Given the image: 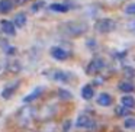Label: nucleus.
<instances>
[{
  "instance_id": "20e7f679",
  "label": "nucleus",
  "mask_w": 135,
  "mask_h": 132,
  "mask_svg": "<svg viewBox=\"0 0 135 132\" xmlns=\"http://www.w3.org/2000/svg\"><path fill=\"white\" fill-rule=\"evenodd\" d=\"M76 126L81 129H91L94 128V120L89 115H80L76 120Z\"/></svg>"
},
{
  "instance_id": "f03ea898",
  "label": "nucleus",
  "mask_w": 135,
  "mask_h": 132,
  "mask_svg": "<svg viewBox=\"0 0 135 132\" xmlns=\"http://www.w3.org/2000/svg\"><path fill=\"white\" fill-rule=\"evenodd\" d=\"M62 29H64V32L70 36H80V35L84 33L86 25L77 23V22H70V23H65L64 26H62Z\"/></svg>"
},
{
  "instance_id": "5701e85b",
  "label": "nucleus",
  "mask_w": 135,
  "mask_h": 132,
  "mask_svg": "<svg viewBox=\"0 0 135 132\" xmlns=\"http://www.w3.org/2000/svg\"><path fill=\"white\" fill-rule=\"evenodd\" d=\"M70 120H67V122H65L64 123V126H62V131H64V132H68V129H70Z\"/></svg>"
},
{
  "instance_id": "b1692460",
  "label": "nucleus",
  "mask_w": 135,
  "mask_h": 132,
  "mask_svg": "<svg viewBox=\"0 0 135 132\" xmlns=\"http://www.w3.org/2000/svg\"><path fill=\"white\" fill-rule=\"evenodd\" d=\"M128 28H129V31H135V21H132V22H129V25H128Z\"/></svg>"
},
{
  "instance_id": "4468645a",
  "label": "nucleus",
  "mask_w": 135,
  "mask_h": 132,
  "mask_svg": "<svg viewBox=\"0 0 135 132\" xmlns=\"http://www.w3.org/2000/svg\"><path fill=\"white\" fill-rule=\"evenodd\" d=\"M118 90L123 91V93H132V91L135 90L134 84L129 81H120L119 84H118Z\"/></svg>"
},
{
  "instance_id": "ddd939ff",
  "label": "nucleus",
  "mask_w": 135,
  "mask_h": 132,
  "mask_svg": "<svg viewBox=\"0 0 135 132\" xmlns=\"http://www.w3.org/2000/svg\"><path fill=\"white\" fill-rule=\"evenodd\" d=\"M26 15L25 13H18V15H15V18H13V23L16 25V28H23L25 25H26Z\"/></svg>"
},
{
  "instance_id": "39448f33",
  "label": "nucleus",
  "mask_w": 135,
  "mask_h": 132,
  "mask_svg": "<svg viewBox=\"0 0 135 132\" xmlns=\"http://www.w3.org/2000/svg\"><path fill=\"white\" fill-rule=\"evenodd\" d=\"M0 31H2L4 35L13 36V35H16V25L10 21H2L0 22Z\"/></svg>"
},
{
  "instance_id": "412c9836",
  "label": "nucleus",
  "mask_w": 135,
  "mask_h": 132,
  "mask_svg": "<svg viewBox=\"0 0 135 132\" xmlns=\"http://www.w3.org/2000/svg\"><path fill=\"white\" fill-rule=\"evenodd\" d=\"M125 13L126 15H135V3H131L125 7Z\"/></svg>"
},
{
  "instance_id": "dca6fc26",
  "label": "nucleus",
  "mask_w": 135,
  "mask_h": 132,
  "mask_svg": "<svg viewBox=\"0 0 135 132\" xmlns=\"http://www.w3.org/2000/svg\"><path fill=\"white\" fill-rule=\"evenodd\" d=\"M50 9L52 10V12H57V13H65L70 10V7L67 6V4H62V3H52L50 6Z\"/></svg>"
},
{
  "instance_id": "0eeeda50",
  "label": "nucleus",
  "mask_w": 135,
  "mask_h": 132,
  "mask_svg": "<svg viewBox=\"0 0 135 132\" xmlns=\"http://www.w3.org/2000/svg\"><path fill=\"white\" fill-rule=\"evenodd\" d=\"M51 79L55 80V81H60V83H68L70 81V74L65 73V71H60V70H54L50 73Z\"/></svg>"
},
{
  "instance_id": "9b49d317",
  "label": "nucleus",
  "mask_w": 135,
  "mask_h": 132,
  "mask_svg": "<svg viewBox=\"0 0 135 132\" xmlns=\"http://www.w3.org/2000/svg\"><path fill=\"white\" fill-rule=\"evenodd\" d=\"M12 9H13L12 0H0V13L6 15V13L12 12Z\"/></svg>"
},
{
  "instance_id": "9d476101",
  "label": "nucleus",
  "mask_w": 135,
  "mask_h": 132,
  "mask_svg": "<svg viewBox=\"0 0 135 132\" xmlns=\"http://www.w3.org/2000/svg\"><path fill=\"white\" fill-rule=\"evenodd\" d=\"M18 86H19V81H15V83H12V84L6 86L4 90L2 91V97H3V99H9V97H12V94L16 91V87H18Z\"/></svg>"
},
{
  "instance_id": "1a4fd4ad",
  "label": "nucleus",
  "mask_w": 135,
  "mask_h": 132,
  "mask_svg": "<svg viewBox=\"0 0 135 132\" xmlns=\"http://www.w3.org/2000/svg\"><path fill=\"white\" fill-rule=\"evenodd\" d=\"M42 91H44V87H41V86H39V87H36V89H33L32 93H29L28 96H25V97H23V102H25V103H31V102H33L35 99H38V97L41 96Z\"/></svg>"
},
{
  "instance_id": "423d86ee",
  "label": "nucleus",
  "mask_w": 135,
  "mask_h": 132,
  "mask_svg": "<svg viewBox=\"0 0 135 132\" xmlns=\"http://www.w3.org/2000/svg\"><path fill=\"white\" fill-rule=\"evenodd\" d=\"M50 52H51V57L55 58V60H58V61H64V60L68 58V52L61 47H52Z\"/></svg>"
},
{
  "instance_id": "aec40b11",
  "label": "nucleus",
  "mask_w": 135,
  "mask_h": 132,
  "mask_svg": "<svg viewBox=\"0 0 135 132\" xmlns=\"http://www.w3.org/2000/svg\"><path fill=\"white\" fill-rule=\"evenodd\" d=\"M123 126L126 129H135V118H126L123 120Z\"/></svg>"
},
{
  "instance_id": "6ab92c4d",
  "label": "nucleus",
  "mask_w": 135,
  "mask_h": 132,
  "mask_svg": "<svg viewBox=\"0 0 135 132\" xmlns=\"http://www.w3.org/2000/svg\"><path fill=\"white\" fill-rule=\"evenodd\" d=\"M58 97L61 100H70L71 97H73V94H71L68 90H65V89H60L58 90Z\"/></svg>"
},
{
  "instance_id": "4be33fe9",
  "label": "nucleus",
  "mask_w": 135,
  "mask_h": 132,
  "mask_svg": "<svg viewBox=\"0 0 135 132\" xmlns=\"http://www.w3.org/2000/svg\"><path fill=\"white\" fill-rule=\"evenodd\" d=\"M42 4H44L42 2H39V3H35V4L32 6V12H38V10H39V7H41Z\"/></svg>"
},
{
  "instance_id": "a211bd4d",
  "label": "nucleus",
  "mask_w": 135,
  "mask_h": 132,
  "mask_svg": "<svg viewBox=\"0 0 135 132\" xmlns=\"http://www.w3.org/2000/svg\"><path fill=\"white\" fill-rule=\"evenodd\" d=\"M120 103H122L123 106H126V107H134L135 106V99L132 96H122V99H120Z\"/></svg>"
},
{
  "instance_id": "6e6552de",
  "label": "nucleus",
  "mask_w": 135,
  "mask_h": 132,
  "mask_svg": "<svg viewBox=\"0 0 135 132\" xmlns=\"http://www.w3.org/2000/svg\"><path fill=\"white\" fill-rule=\"evenodd\" d=\"M112 102H113V99H112V96L109 93H100L99 96H97V105L103 106V107L110 106Z\"/></svg>"
},
{
  "instance_id": "2eb2a0df",
  "label": "nucleus",
  "mask_w": 135,
  "mask_h": 132,
  "mask_svg": "<svg viewBox=\"0 0 135 132\" xmlns=\"http://www.w3.org/2000/svg\"><path fill=\"white\" fill-rule=\"evenodd\" d=\"M22 70V64L19 61H10L7 62V71L12 74H18Z\"/></svg>"
},
{
  "instance_id": "f8f14e48",
  "label": "nucleus",
  "mask_w": 135,
  "mask_h": 132,
  "mask_svg": "<svg viewBox=\"0 0 135 132\" xmlns=\"http://www.w3.org/2000/svg\"><path fill=\"white\" fill-rule=\"evenodd\" d=\"M93 96H94V89H93V86L86 84L84 87L81 89V97H83L84 100H90Z\"/></svg>"
},
{
  "instance_id": "f3484780",
  "label": "nucleus",
  "mask_w": 135,
  "mask_h": 132,
  "mask_svg": "<svg viewBox=\"0 0 135 132\" xmlns=\"http://www.w3.org/2000/svg\"><path fill=\"white\" fill-rule=\"evenodd\" d=\"M129 113V107H126V106H123L122 103H120L119 106H116L115 107V115L119 118H123V116H128Z\"/></svg>"
},
{
  "instance_id": "f257e3e1",
  "label": "nucleus",
  "mask_w": 135,
  "mask_h": 132,
  "mask_svg": "<svg viewBox=\"0 0 135 132\" xmlns=\"http://www.w3.org/2000/svg\"><path fill=\"white\" fill-rule=\"evenodd\" d=\"M116 28V23H115L113 19H109V18H103L99 19V21L94 23V29L97 31L99 33H109Z\"/></svg>"
},
{
  "instance_id": "7ed1b4c3",
  "label": "nucleus",
  "mask_w": 135,
  "mask_h": 132,
  "mask_svg": "<svg viewBox=\"0 0 135 132\" xmlns=\"http://www.w3.org/2000/svg\"><path fill=\"white\" fill-rule=\"evenodd\" d=\"M103 68H105V61H103L102 58H93L89 62L87 67H86V73H87L89 76H96V74H99Z\"/></svg>"
}]
</instances>
